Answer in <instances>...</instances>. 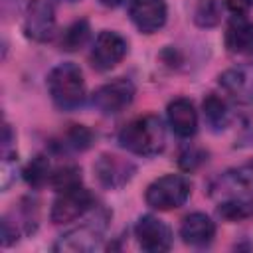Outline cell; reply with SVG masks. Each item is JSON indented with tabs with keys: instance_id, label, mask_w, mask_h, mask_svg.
<instances>
[{
	"instance_id": "obj_14",
	"label": "cell",
	"mask_w": 253,
	"mask_h": 253,
	"mask_svg": "<svg viewBox=\"0 0 253 253\" xmlns=\"http://www.w3.org/2000/svg\"><path fill=\"white\" fill-rule=\"evenodd\" d=\"M215 235V223L211 221L210 215L202 213V211H194L190 215L184 217L182 225H180V237L188 243V245H208Z\"/></svg>"
},
{
	"instance_id": "obj_12",
	"label": "cell",
	"mask_w": 253,
	"mask_h": 253,
	"mask_svg": "<svg viewBox=\"0 0 253 253\" xmlns=\"http://www.w3.org/2000/svg\"><path fill=\"white\" fill-rule=\"evenodd\" d=\"M134 164L121 158V156H115V154H101L97 158V162L93 164V172L99 180L101 186L109 188V190H117V188H123L134 174Z\"/></svg>"
},
{
	"instance_id": "obj_25",
	"label": "cell",
	"mask_w": 253,
	"mask_h": 253,
	"mask_svg": "<svg viewBox=\"0 0 253 253\" xmlns=\"http://www.w3.org/2000/svg\"><path fill=\"white\" fill-rule=\"evenodd\" d=\"M225 6L233 16H247L253 8V0H225Z\"/></svg>"
},
{
	"instance_id": "obj_19",
	"label": "cell",
	"mask_w": 253,
	"mask_h": 253,
	"mask_svg": "<svg viewBox=\"0 0 253 253\" xmlns=\"http://www.w3.org/2000/svg\"><path fill=\"white\" fill-rule=\"evenodd\" d=\"M51 178V166L49 160L43 154H38L36 158H32V162L24 168V180L32 186V188H42L49 182Z\"/></svg>"
},
{
	"instance_id": "obj_20",
	"label": "cell",
	"mask_w": 253,
	"mask_h": 253,
	"mask_svg": "<svg viewBox=\"0 0 253 253\" xmlns=\"http://www.w3.org/2000/svg\"><path fill=\"white\" fill-rule=\"evenodd\" d=\"M217 213L227 221H241L253 213V202L247 198L233 196V198H227L225 202L219 204Z\"/></svg>"
},
{
	"instance_id": "obj_16",
	"label": "cell",
	"mask_w": 253,
	"mask_h": 253,
	"mask_svg": "<svg viewBox=\"0 0 253 253\" xmlns=\"http://www.w3.org/2000/svg\"><path fill=\"white\" fill-rule=\"evenodd\" d=\"M225 47L237 55H253V22L235 16L225 30Z\"/></svg>"
},
{
	"instance_id": "obj_17",
	"label": "cell",
	"mask_w": 253,
	"mask_h": 253,
	"mask_svg": "<svg viewBox=\"0 0 253 253\" xmlns=\"http://www.w3.org/2000/svg\"><path fill=\"white\" fill-rule=\"evenodd\" d=\"M204 117H206V123L213 128V130H221L227 126V121H229V109L225 105V101L215 95V93H210L206 99H204Z\"/></svg>"
},
{
	"instance_id": "obj_1",
	"label": "cell",
	"mask_w": 253,
	"mask_h": 253,
	"mask_svg": "<svg viewBox=\"0 0 253 253\" xmlns=\"http://www.w3.org/2000/svg\"><path fill=\"white\" fill-rule=\"evenodd\" d=\"M119 144L138 156H156L164 150L166 128L156 115H144L121 128Z\"/></svg>"
},
{
	"instance_id": "obj_13",
	"label": "cell",
	"mask_w": 253,
	"mask_h": 253,
	"mask_svg": "<svg viewBox=\"0 0 253 253\" xmlns=\"http://www.w3.org/2000/svg\"><path fill=\"white\" fill-rule=\"evenodd\" d=\"M128 16L142 34H154L166 24V2L164 0H130Z\"/></svg>"
},
{
	"instance_id": "obj_4",
	"label": "cell",
	"mask_w": 253,
	"mask_h": 253,
	"mask_svg": "<svg viewBox=\"0 0 253 253\" xmlns=\"http://www.w3.org/2000/svg\"><path fill=\"white\" fill-rule=\"evenodd\" d=\"M134 99V85L126 77H117L105 85H101L93 97V107L103 115H117L126 109Z\"/></svg>"
},
{
	"instance_id": "obj_15",
	"label": "cell",
	"mask_w": 253,
	"mask_h": 253,
	"mask_svg": "<svg viewBox=\"0 0 253 253\" xmlns=\"http://www.w3.org/2000/svg\"><path fill=\"white\" fill-rule=\"evenodd\" d=\"M168 121H170L172 130L182 138H190L198 130V113H196L192 101H188L184 97L174 99L168 105Z\"/></svg>"
},
{
	"instance_id": "obj_11",
	"label": "cell",
	"mask_w": 253,
	"mask_h": 253,
	"mask_svg": "<svg viewBox=\"0 0 253 253\" xmlns=\"http://www.w3.org/2000/svg\"><path fill=\"white\" fill-rule=\"evenodd\" d=\"M134 237H136L138 245L144 251H150V253L168 251L172 247V231H170V227L162 219H158L154 215L138 217V221L134 225Z\"/></svg>"
},
{
	"instance_id": "obj_8",
	"label": "cell",
	"mask_w": 253,
	"mask_h": 253,
	"mask_svg": "<svg viewBox=\"0 0 253 253\" xmlns=\"http://www.w3.org/2000/svg\"><path fill=\"white\" fill-rule=\"evenodd\" d=\"M126 55V40L117 32H101L91 47V65L97 71H109Z\"/></svg>"
},
{
	"instance_id": "obj_9",
	"label": "cell",
	"mask_w": 253,
	"mask_h": 253,
	"mask_svg": "<svg viewBox=\"0 0 253 253\" xmlns=\"http://www.w3.org/2000/svg\"><path fill=\"white\" fill-rule=\"evenodd\" d=\"M219 87L241 105H253V61L229 67L219 75Z\"/></svg>"
},
{
	"instance_id": "obj_2",
	"label": "cell",
	"mask_w": 253,
	"mask_h": 253,
	"mask_svg": "<svg viewBox=\"0 0 253 253\" xmlns=\"http://www.w3.org/2000/svg\"><path fill=\"white\" fill-rule=\"evenodd\" d=\"M47 91L59 109H75L85 99V79L75 63H59L47 75Z\"/></svg>"
},
{
	"instance_id": "obj_18",
	"label": "cell",
	"mask_w": 253,
	"mask_h": 253,
	"mask_svg": "<svg viewBox=\"0 0 253 253\" xmlns=\"http://www.w3.org/2000/svg\"><path fill=\"white\" fill-rule=\"evenodd\" d=\"M89 22L87 20H77L73 22L69 28H65V32L59 38V47L65 51H75L79 47H83L89 40Z\"/></svg>"
},
{
	"instance_id": "obj_22",
	"label": "cell",
	"mask_w": 253,
	"mask_h": 253,
	"mask_svg": "<svg viewBox=\"0 0 253 253\" xmlns=\"http://www.w3.org/2000/svg\"><path fill=\"white\" fill-rule=\"evenodd\" d=\"M49 184L57 192L69 190V188H75V186H81V170L75 164H65V166H61V168H57V170L51 172Z\"/></svg>"
},
{
	"instance_id": "obj_27",
	"label": "cell",
	"mask_w": 253,
	"mask_h": 253,
	"mask_svg": "<svg viewBox=\"0 0 253 253\" xmlns=\"http://www.w3.org/2000/svg\"><path fill=\"white\" fill-rule=\"evenodd\" d=\"M67 2H73V0H67Z\"/></svg>"
},
{
	"instance_id": "obj_10",
	"label": "cell",
	"mask_w": 253,
	"mask_h": 253,
	"mask_svg": "<svg viewBox=\"0 0 253 253\" xmlns=\"http://www.w3.org/2000/svg\"><path fill=\"white\" fill-rule=\"evenodd\" d=\"M211 194L213 196L219 194V196H225V198L253 196V160L217 176L211 184Z\"/></svg>"
},
{
	"instance_id": "obj_21",
	"label": "cell",
	"mask_w": 253,
	"mask_h": 253,
	"mask_svg": "<svg viewBox=\"0 0 253 253\" xmlns=\"http://www.w3.org/2000/svg\"><path fill=\"white\" fill-rule=\"evenodd\" d=\"M91 140H93V134L89 128H85L83 125H73L61 136V142L57 148H61V150H85L91 146Z\"/></svg>"
},
{
	"instance_id": "obj_26",
	"label": "cell",
	"mask_w": 253,
	"mask_h": 253,
	"mask_svg": "<svg viewBox=\"0 0 253 253\" xmlns=\"http://www.w3.org/2000/svg\"><path fill=\"white\" fill-rule=\"evenodd\" d=\"M103 6H107V8H117V6H121L125 0H99Z\"/></svg>"
},
{
	"instance_id": "obj_24",
	"label": "cell",
	"mask_w": 253,
	"mask_h": 253,
	"mask_svg": "<svg viewBox=\"0 0 253 253\" xmlns=\"http://www.w3.org/2000/svg\"><path fill=\"white\" fill-rule=\"evenodd\" d=\"M208 154L202 150V148H188V150H184L182 154H180V166H182V170H196L200 164H204L208 158H206Z\"/></svg>"
},
{
	"instance_id": "obj_6",
	"label": "cell",
	"mask_w": 253,
	"mask_h": 253,
	"mask_svg": "<svg viewBox=\"0 0 253 253\" xmlns=\"http://www.w3.org/2000/svg\"><path fill=\"white\" fill-rule=\"evenodd\" d=\"M107 215H95V219H89L87 223L67 231L53 243V251H95L101 245V233L105 227Z\"/></svg>"
},
{
	"instance_id": "obj_3",
	"label": "cell",
	"mask_w": 253,
	"mask_h": 253,
	"mask_svg": "<svg viewBox=\"0 0 253 253\" xmlns=\"http://www.w3.org/2000/svg\"><path fill=\"white\" fill-rule=\"evenodd\" d=\"M190 192H192V184L186 176L166 174L148 184L144 192V200L152 210L168 211L184 206L186 200L190 198Z\"/></svg>"
},
{
	"instance_id": "obj_5",
	"label": "cell",
	"mask_w": 253,
	"mask_h": 253,
	"mask_svg": "<svg viewBox=\"0 0 253 253\" xmlns=\"http://www.w3.org/2000/svg\"><path fill=\"white\" fill-rule=\"evenodd\" d=\"M93 204H95V200H93L91 192L85 190L83 186L61 190L59 196L55 198L53 206H51L49 217H51V221L55 225L69 223V221H75L77 217L85 215L93 208Z\"/></svg>"
},
{
	"instance_id": "obj_23",
	"label": "cell",
	"mask_w": 253,
	"mask_h": 253,
	"mask_svg": "<svg viewBox=\"0 0 253 253\" xmlns=\"http://www.w3.org/2000/svg\"><path fill=\"white\" fill-rule=\"evenodd\" d=\"M221 18V8H219V2L217 0H204L198 8H196V24L202 26V28H211L219 22Z\"/></svg>"
},
{
	"instance_id": "obj_7",
	"label": "cell",
	"mask_w": 253,
	"mask_h": 253,
	"mask_svg": "<svg viewBox=\"0 0 253 253\" xmlns=\"http://www.w3.org/2000/svg\"><path fill=\"white\" fill-rule=\"evenodd\" d=\"M55 32V8L51 0H30L24 16V34L34 42H47Z\"/></svg>"
}]
</instances>
